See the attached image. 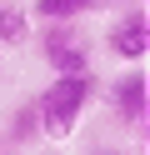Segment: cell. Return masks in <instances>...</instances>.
Listing matches in <instances>:
<instances>
[{
    "label": "cell",
    "mask_w": 150,
    "mask_h": 155,
    "mask_svg": "<svg viewBox=\"0 0 150 155\" xmlns=\"http://www.w3.org/2000/svg\"><path fill=\"white\" fill-rule=\"evenodd\" d=\"M90 100H95V75L90 70L55 75V80L35 95V120H40V130H45L50 140H65L80 125V115L90 110Z\"/></svg>",
    "instance_id": "1"
},
{
    "label": "cell",
    "mask_w": 150,
    "mask_h": 155,
    "mask_svg": "<svg viewBox=\"0 0 150 155\" xmlns=\"http://www.w3.org/2000/svg\"><path fill=\"white\" fill-rule=\"evenodd\" d=\"M40 60L55 75L90 70V35L80 20H40Z\"/></svg>",
    "instance_id": "2"
},
{
    "label": "cell",
    "mask_w": 150,
    "mask_h": 155,
    "mask_svg": "<svg viewBox=\"0 0 150 155\" xmlns=\"http://www.w3.org/2000/svg\"><path fill=\"white\" fill-rule=\"evenodd\" d=\"M105 45H110L115 60L140 65V60L150 55V15H145V10H125V15L105 30Z\"/></svg>",
    "instance_id": "3"
},
{
    "label": "cell",
    "mask_w": 150,
    "mask_h": 155,
    "mask_svg": "<svg viewBox=\"0 0 150 155\" xmlns=\"http://www.w3.org/2000/svg\"><path fill=\"white\" fill-rule=\"evenodd\" d=\"M110 110L120 115V125H145V110H150V80L140 65H130L115 85H110Z\"/></svg>",
    "instance_id": "4"
},
{
    "label": "cell",
    "mask_w": 150,
    "mask_h": 155,
    "mask_svg": "<svg viewBox=\"0 0 150 155\" xmlns=\"http://www.w3.org/2000/svg\"><path fill=\"white\" fill-rule=\"evenodd\" d=\"M30 40V15L15 0H0V45H25Z\"/></svg>",
    "instance_id": "5"
},
{
    "label": "cell",
    "mask_w": 150,
    "mask_h": 155,
    "mask_svg": "<svg viewBox=\"0 0 150 155\" xmlns=\"http://www.w3.org/2000/svg\"><path fill=\"white\" fill-rule=\"evenodd\" d=\"M100 0H35L30 5V15L35 20H80L85 10H95Z\"/></svg>",
    "instance_id": "6"
},
{
    "label": "cell",
    "mask_w": 150,
    "mask_h": 155,
    "mask_svg": "<svg viewBox=\"0 0 150 155\" xmlns=\"http://www.w3.org/2000/svg\"><path fill=\"white\" fill-rule=\"evenodd\" d=\"M35 130H40V120H35V100H30L25 110L15 115V125H10V135H15V140L25 145V140H35Z\"/></svg>",
    "instance_id": "7"
},
{
    "label": "cell",
    "mask_w": 150,
    "mask_h": 155,
    "mask_svg": "<svg viewBox=\"0 0 150 155\" xmlns=\"http://www.w3.org/2000/svg\"><path fill=\"white\" fill-rule=\"evenodd\" d=\"M95 155H125V150H95Z\"/></svg>",
    "instance_id": "8"
}]
</instances>
